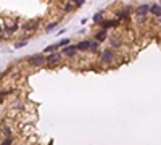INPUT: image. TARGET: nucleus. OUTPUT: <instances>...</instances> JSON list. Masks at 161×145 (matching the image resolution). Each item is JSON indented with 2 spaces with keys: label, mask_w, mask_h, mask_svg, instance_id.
<instances>
[{
  "label": "nucleus",
  "mask_w": 161,
  "mask_h": 145,
  "mask_svg": "<svg viewBox=\"0 0 161 145\" xmlns=\"http://www.w3.org/2000/svg\"><path fill=\"white\" fill-rule=\"evenodd\" d=\"M60 61H61V55L58 52L57 53H50V55H47V57H45V63H47V66H50V68L57 66Z\"/></svg>",
  "instance_id": "1"
},
{
  "label": "nucleus",
  "mask_w": 161,
  "mask_h": 145,
  "mask_svg": "<svg viewBox=\"0 0 161 145\" xmlns=\"http://www.w3.org/2000/svg\"><path fill=\"white\" fill-rule=\"evenodd\" d=\"M100 60H101V63H111L113 60H115V52L113 50H105L103 53H101V57H100Z\"/></svg>",
  "instance_id": "2"
},
{
  "label": "nucleus",
  "mask_w": 161,
  "mask_h": 145,
  "mask_svg": "<svg viewBox=\"0 0 161 145\" xmlns=\"http://www.w3.org/2000/svg\"><path fill=\"white\" fill-rule=\"evenodd\" d=\"M29 63L32 66H42L45 63V57L44 55H34V57L29 58Z\"/></svg>",
  "instance_id": "3"
},
{
  "label": "nucleus",
  "mask_w": 161,
  "mask_h": 145,
  "mask_svg": "<svg viewBox=\"0 0 161 145\" xmlns=\"http://www.w3.org/2000/svg\"><path fill=\"white\" fill-rule=\"evenodd\" d=\"M77 52V47L76 45H66V47H63V53L66 55V57H74Z\"/></svg>",
  "instance_id": "4"
},
{
  "label": "nucleus",
  "mask_w": 161,
  "mask_h": 145,
  "mask_svg": "<svg viewBox=\"0 0 161 145\" xmlns=\"http://www.w3.org/2000/svg\"><path fill=\"white\" fill-rule=\"evenodd\" d=\"M148 11H150V7L148 5H140L139 8L135 10V15H139L140 18H143L145 15H148Z\"/></svg>",
  "instance_id": "5"
},
{
  "label": "nucleus",
  "mask_w": 161,
  "mask_h": 145,
  "mask_svg": "<svg viewBox=\"0 0 161 145\" xmlns=\"http://www.w3.org/2000/svg\"><path fill=\"white\" fill-rule=\"evenodd\" d=\"M150 13L153 15V16L160 18V16H161V5H158V3L151 5V7H150Z\"/></svg>",
  "instance_id": "6"
},
{
  "label": "nucleus",
  "mask_w": 161,
  "mask_h": 145,
  "mask_svg": "<svg viewBox=\"0 0 161 145\" xmlns=\"http://www.w3.org/2000/svg\"><path fill=\"white\" fill-rule=\"evenodd\" d=\"M99 49H100V42L97 40V39H95V40H90V45H89V50H90V52H92V53H97V52H99Z\"/></svg>",
  "instance_id": "7"
},
{
  "label": "nucleus",
  "mask_w": 161,
  "mask_h": 145,
  "mask_svg": "<svg viewBox=\"0 0 161 145\" xmlns=\"http://www.w3.org/2000/svg\"><path fill=\"white\" fill-rule=\"evenodd\" d=\"M101 29H108V27H115L118 26V21H115V19H111V21H101Z\"/></svg>",
  "instance_id": "8"
},
{
  "label": "nucleus",
  "mask_w": 161,
  "mask_h": 145,
  "mask_svg": "<svg viewBox=\"0 0 161 145\" xmlns=\"http://www.w3.org/2000/svg\"><path fill=\"white\" fill-rule=\"evenodd\" d=\"M95 39H97L99 42L107 40V29H101V31H99V32L95 34Z\"/></svg>",
  "instance_id": "9"
},
{
  "label": "nucleus",
  "mask_w": 161,
  "mask_h": 145,
  "mask_svg": "<svg viewBox=\"0 0 161 145\" xmlns=\"http://www.w3.org/2000/svg\"><path fill=\"white\" fill-rule=\"evenodd\" d=\"M89 45H90V40H82V42H79L76 47H77V50H82V52H85V50H89Z\"/></svg>",
  "instance_id": "10"
},
{
  "label": "nucleus",
  "mask_w": 161,
  "mask_h": 145,
  "mask_svg": "<svg viewBox=\"0 0 161 145\" xmlns=\"http://www.w3.org/2000/svg\"><path fill=\"white\" fill-rule=\"evenodd\" d=\"M36 26H37L36 21H27L26 24H23V29L24 31H32V29H36Z\"/></svg>",
  "instance_id": "11"
},
{
  "label": "nucleus",
  "mask_w": 161,
  "mask_h": 145,
  "mask_svg": "<svg viewBox=\"0 0 161 145\" xmlns=\"http://www.w3.org/2000/svg\"><path fill=\"white\" fill-rule=\"evenodd\" d=\"M60 49V45L58 44H53V45H49V47H45V50H44V53H52V52H57V50Z\"/></svg>",
  "instance_id": "12"
},
{
  "label": "nucleus",
  "mask_w": 161,
  "mask_h": 145,
  "mask_svg": "<svg viewBox=\"0 0 161 145\" xmlns=\"http://www.w3.org/2000/svg\"><path fill=\"white\" fill-rule=\"evenodd\" d=\"M16 29H18V24H11V26H7V27H5V31H7V32H8V34L15 32V31H16Z\"/></svg>",
  "instance_id": "13"
},
{
  "label": "nucleus",
  "mask_w": 161,
  "mask_h": 145,
  "mask_svg": "<svg viewBox=\"0 0 161 145\" xmlns=\"http://www.w3.org/2000/svg\"><path fill=\"white\" fill-rule=\"evenodd\" d=\"M93 21H95V23H101V21H103V15H101V13L93 15Z\"/></svg>",
  "instance_id": "14"
},
{
  "label": "nucleus",
  "mask_w": 161,
  "mask_h": 145,
  "mask_svg": "<svg viewBox=\"0 0 161 145\" xmlns=\"http://www.w3.org/2000/svg\"><path fill=\"white\" fill-rule=\"evenodd\" d=\"M24 45H27V39H23L21 42H16V44H15L16 49H21V47H24Z\"/></svg>",
  "instance_id": "15"
},
{
  "label": "nucleus",
  "mask_w": 161,
  "mask_h": 145,
  "mask_svg": "<svg viewBox=\"0 0 161 145\" xmlns=\"http://www.w3.org/2000/svg\"><path fill=\"white\" fill-rule=\"evenodd\" d=\"M111 44H113V47H119V45H121V42H119V39L113 37V39H111Z\"/></svg>",
  "instance_id": "16"
},
{
  "label": "nucleus",
  "mask_w": 161,
  "mask_h": 145,
  "mask_svg": "<svg viewBox=\"0 0 161 145\" xmlns=\"http://www.w3.org/2000/svg\"><path fill=\"white\" fill-rule=\"evenodd\" d=\"M73 8H74V5H73V3H66V5H65V11H73Z\"/></svg>",
  "instance_id": "17"
},
{
  "label": "nucleus",
  "mask_w": 161,
  "mask_h": 145,
  "mask_svg": "<svg viewBox=\"0 0 161 145\" xmlns=\"http://www.w3.org/2000/svg\"><path fill=\"white\" fill-rule=\"evenodd\" d=\"M58 45H60V47H66V45H69V39H63V40H61Z\"/></svg>",
  "instance_id": "18"
},
{
  "label": "nucleus",
  "mask_w": 161,
  "mask_h": 145,
  "mask_svg": "<svg viewBox=\"0 0 161 145\" xmlns=\"http://www.w3.org/2000/svg\"><path fill=\"white\" fill-rule=\"evenodd\" d=\"M53 27H57V23H50V24L47 26V32H50V31H53Z\"/></svg>",
  "instance_id": "19"
},
{
  "label": "nucleus",
  "mask_w": 161,
  "mask_h": 145,
  "mask_svg": "<svg viewBox=\"0 0 161 145\" xmlns=\"http://www.w3.org/2000/svg\"><path fill=\"white\" fill-rule=\"evenodd\" d=\"M73 2H74V3H76V5H77V7H81V5H82V3H84V2H85V0H73Z\"/></svg>",
  "instance_id": "20"
},
{
  "label": "nucleus",
  "mask_w": 161,
  "mask_h": 145,
  "mask_svg": "<svg viewBox=\"0 0 161 145\" xmlns=\"http://www.w3.org/2000/svg\"><path fill=\"white\" fill-rule=\"evenodd\" d=\"M0 34H2V26H0Z\"/></svg>",
  "instance_id": "21"
}]
</instances>
